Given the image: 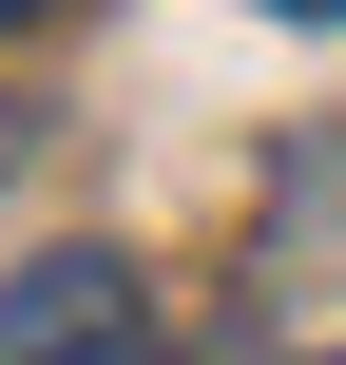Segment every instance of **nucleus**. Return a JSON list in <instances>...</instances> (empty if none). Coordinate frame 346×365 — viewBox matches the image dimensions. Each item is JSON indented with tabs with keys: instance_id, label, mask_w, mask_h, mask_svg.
<instances>
[{
	"instance_id": "obj_1",
	"label": "nucleus",
	"mask_w": 346,
	"mask_h": 365,
	"mask_svg": "<svg viewBox=\"0 0 346 365\" xmlns=\"http://www.w3.org/2000/svg\"><path fill=\"white\" fill-rule=\"evenodd\" d=\"M135 346H154L135 250H39V269H0V365H135Z\"/></svg>"
},
{
	"instance_id": "obj_2",
	"label": "nucleus",
	"mask_w": 346,
	"mask_h": 365,
	"mask_svg": "<svg viewBox=\"0 0 346 365\" xmlns=\"http://www.w3.org/2000/svg\"><path fill=\"white\" fill-rule=\"evenodd\" d=\"M19 19H58V0H0V38H19Z\"/></svg>"
},
{
	"instance_id": "obj_3",
	"label": "nucleus",
	"mask_w": 346,
	"mask_h": 365,
	"mask_svg": "<svg viewBox=\"0 0 346 365\" xmlns=\"http://www.w3.org/2000/svg\"><path fill=\"white\" fill-rule=\"evenodd\" d=\"M270 19H346V0H270Z\"/></svg>"
}]
</instances>
